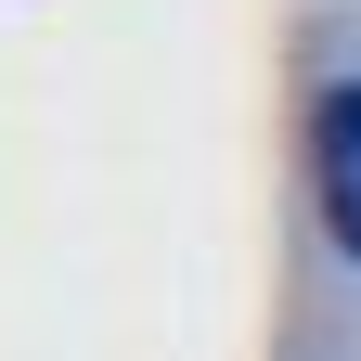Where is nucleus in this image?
Listing matches in <instances>:
<instances>
[{
	"label": "nucleus",
	"instance_id": "nucleus-1",
	"mask_svg": "<svg viewBox=\"0 0 361 361\" xmlns=\"http://www.w3.org/2000/svg\"><path fill=\"white\" fill-rule=\"evenodd\" d=\"M310 180H323L336 245L361 258V78H336V90H323V116H310Z\"/></svg>",
	"mask_w": 361,
	"mask_h": 361
}]
</instances>
